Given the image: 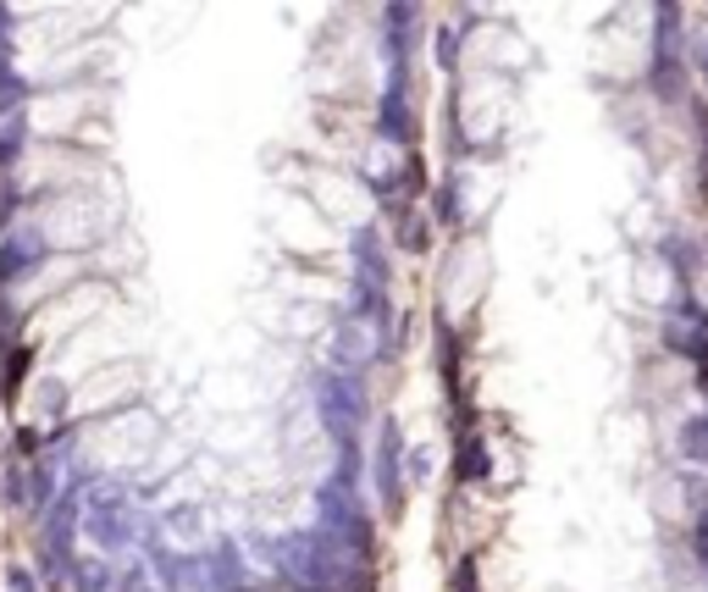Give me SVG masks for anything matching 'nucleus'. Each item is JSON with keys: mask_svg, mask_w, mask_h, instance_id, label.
<instances>
[{"mask_svg": "<svg viewBox=\"0 0 708 592\" xmlns=\"http://www.w3.org/2000/svg\"><path fill=\"white\" fill-rule=\"evenodd\" d=\"M316 510H321V521H316L321 537H332V543L349 548L354 559L371 554V521H366V504L354 498V487L321 482V487H316Z\"/></svg>", "mask_w": 708, "mask_h": 592, "instance_id": "f257e3e1", "label": "nucleus"}, {"mask_svg": "<svg viewBox=\"0 0 708 592\" xmlns=\"http://www.w3.org/2000/svg\"><path fill=\"white\" fill-rule=\"evenodd\" d=\"M316 410H321V427L332 433V443H354V433H361V421H366L361 377L321 371V377H316Z\"/></svg>", "mask_w": 708, "mask_h": 592, "instance_id": "f03ea898", "label": "nucleus"}, {"mask_svg": "<svg viewBox=\"0 0 708 592\" xmlns=\"http://www.w3.org/2000/svg\"><path fill=\"white\" fill-rule=\"evenodd\" d=\"M653 90L664 100H681V78H686V28H681V7H659L653 12Z\"/></svg>", "mask_w": 708, "mask_h": 592, "instance_id": "7ed1b4c3", "label": "nucleus"}, {"mask_svg": "<svg viewBox=\"0 0 708 592\" xmlns=\"http://www.w3.org/2000/svg\"><path fill=\"white\" fill-rule=\"evenodd\" d=\"M39 261H45V233H39V227L7 233V238H0V288L23 283V277H28Z\"/></svg>", "mask_w": 708, "mask_h": 592, "instance_id": "20e7f679", "label": "nucleus"}, {"mask_svg": "<svg viewBox=\"0 0 708 592\" xmlns=\"http://www.w3.org/2000/svg\"><path fill=\"white\" fill-rule=\"evenodd\" d=\"M377 493H382V510L404 504V443L393 421H382V438H377Z\"/></svg>", "mask_w": 708, "mask_h": 592, "instance_id": "39448f33", "label": "nucleus"}, {"mask_svg": "<svg viewBox=\"0 0 708 592\" xmlns=\"http://www.w3.org/2000/svg\"><path fill=\"white\" fill-rule=\"evenodd\" d=\"M83 526H88V537H95L101 548H128L133 537H139V521H133V510L128 504H88V516H83Z\"/></svg>", "mask_w": 708, "mask_h": 592, "instance_id": "423d86ee", "label": "nucleus"}, {"mask_svg": "<svg viewBox=\"0 0 708 592\" xmlns=\"http://www.w3.org/2000/svg\"><path fill=\"white\" fill-rule=\"evenodd\" d=\"M349 256H354V277L388 294V249H382V233H377V227H354Z\"/></svg>", "mask_w": 708, "mask_h": 592, "instance_id": "0eeeda50", "label": "nucleus"}, {"mask_svg": "<svg viewBox=\"0 0 708 592\" xmlns=\"http://www.w3.org/2000/svg\"><path fill=\"white\" fill-rule=\"evenodd\" d=\"M377 350H371V338H366V327L361 321H338V332H332V371H343V377H361V366L371 360Z\"/></svg>", "mask_w": 708, "mask_h": 592, "instance_id": "6e6552de", "label": "nucleus"}, {"mask_svg": "<svg viewBox=\"0 0 708 592\" xmlns=\"http://www.w3.org/2000/svg\"><path fill=\"white\" fill-rule=\"evenodd\" d=\"M377 128H382V139H388V144H393V139H399V144H410V139H415V117H410V100L399 95V83L382 95V122H377Z\"/></svg>", "mask_w": 708, "mask_h": 592, "instance_id": "1a4fd4ad", "label": "nucleus"}, {"mask_svg": "<svg viewBox=\"0 0 708 592\" xmlns=\"http://www.w3.org/2000/svg\"><path fill=\"white\" fill-rule=\"evenodd\" d=\"M67 576H72V592H111V559L83 554L67 565Z\"/></svg>", "mask_w": 708, "mask_h": 592, "instance_id": "9d476101", "label": "nucleus"}, {"mask_svg": "<svg viewBox=\"0 0 708 592\" xmlns=\"http://www.w3.org/2000/svg\"><path fill=\"white\" fill-rule=\"evenodd\" d=\"M23 144H28V117L0 111V173H7L12 161H23Z\"/></svg>", "mask_w": 708, "mask_h": 592, "instance_id": "9b49d317", "label": "nucleus"}, {"mask_svg": "<svg viewBox=\"0 0 708 592\" xmlns=\"http://www.w3.org/2000/svg\"><path fill=\"white\" fill-rule=\"evenodd\" d=\"M487 465H493V460H487V443H482L476 433H465V438H460V454H455L460 482H482V476H487Z\"/></svg>", "mask_w": 708, "mask_h": 592, "instance_id": "f8f14e48", "label": "nucleus"}, {"mask_svg": "<svg viewBox=\"0 0 708 592\" xmlns=\"http://www.w3.org/2000/svg\"><path fill=\"white\" fill-rule=\"evenodd\" d=\"M681 454L692 465H708V410L692 415V421H681Z\"/></svg>", "mask_w": 708, "mask_h": 592, "instance_id": "ddd939ff", "label": "nucleus"}, {"mask_svg": "<svg viewBox=\"0 0 708 592\" xmlns=\"http://www.w3.org/2000/svg\"><path fill=\"white\" fill-rule=\"evenodd\" d=\"M659 249H664V261L675 267V277H681V283H692V277H697V249H692V238L670 233V238H664Z\"/></svg>", "mask_w": 708, "mask_h": 592, "instance_id": "4468645a", "label": "nucleus"}, {"mask_svg": "<svg viewBox=\"0 0 708 592\" xmlns=\"http://www.w3.org/2000/svg\"><path fill=\"white\" fill-rule=\"evenodd\" d=\"M23 95H28L23 72H12V56H0V111H17Z\"/></svg>", "mask_w": 708, "mask_h": 592, "instance_id": "2eb2a0df", "label": "nucleus"}, {"mask_svg": "<svg viewBox=\"0 0 708 592\" xmlns=\"http://www.w3.org/2000/svg\"><path fill=\"white\" fill-rule=\"evenodd\" d=\"M56 493V471L50 465H28V510H45Z\"/></svg>", "mask_w": 708, "mask_h": 592, "instance_id": "dca6fc26", "label": "nucleus"}, {"mask_svg": "<svg viewBox=\"0 0 708 592\" xmlns=\"http://www.w3.org/2000/svg\"><path fill=\"white\" fill-rule=\"evenodd\" d=\"M28 360H34V350H12L7 355V382H0V388H7V399H17V388L28 377Z\"/></svg>", "mask_w": 708, "mask_h": 592, "instance_id": "f3484780", "label": "nucleus"}, {"mask_svg": "<svg viewBox=\"0 0 708 592\" xmlns=\"http://www.w3.org/2000/svg\"><path fill=\"white\" fill-rule=\"evenodd\" d=\"M7 504L28 510V465H7Z\"/></svg>", "mask_w": 708, "mask_h": 592, "instance_id": "a211bd4d", "label": "nucleus"}, {"mask_svg": "<svg viewBox=\"0 0 708 592\" xmlns=\"http://www.w3.org/2000/svg\"><path fill=\"white\" fill-rule=\"evenodd\" d=\"M437 222H460V183L437 189Z\"/></svg>", "mask_w": 708, "mask_h": 592, "instance_id": "6ab92c4d", "label": "nucleus"}, {"mask_svg": "<svg viewBox=\"0 0 708 592\" xmlns=\"http://www.w3.org/2000/svg\"><path fill=\"white\" fill-rule=\"evenodd\" d=\"M166 526H172V532H194V526H200V510H194V504H177V510H166Z\"/></svg>", "mask_w": 708, "mask_h": 592, "instance_id": "aec40b11", "label": "nucleus"}, {"mask_svg": "<svg viewBox=\"0 0 708 592\" xmlns=\"http://www.w3.org/2000/svg\"><path fill=\"white\" fill-rule=\"evenodd\" d=\"M410 482H432V449H410Z\"/></svg>", "mask_w": 708, "mask_h": 592, "instance_id": "412c9836", "label": "nucleus"}, {"mask_svg": "<svg viewBox=\"0 0 708 592\" xmlns=\"http://www.w3.org/2000/svg\"><path fill=\"white\" fill-rule=\"evenodd\" d=\"M7 592H39V581H34V570H23V565H12V570H7Z\"/></svg>", "mask_w": 708, "mask_h": 592, "instance_id": "4be33fe9", "label": "nucleus"}, {"mask_svg": "<svg viewBox=\"0 0 708 592\" xmlns=\"http://www.w3.org/2000/svg\"><path fill=\"white\" fill-rule=\"evenodd\" d=\"M692 554H697V565L708 570V516H703V521L692 526Z\"/></svg>", "mask_w": 708, "mask_h": 592, "instance_id": "5701e85b", "label": "nucleus"}, {"mask_svg": "<svg viewBox=\"0 0 708 592\" xmlns=\"http://www.w3.org/2000/svg\"><path fill=\"white\" fill-rule=\"evenodd\" d=\"M117 592H155V587H150V570H144V565H133V570L122 576V587H117Z\"/></svg>", "mask_w": 708, "mask_h": 592, "instance_id": "b1692460", "label": "nucleus"}, {"mask_svg": "<svg viewBox=\"0 0 708 592\" xmlns=\"http://www.w3.org/2000/svg\"><path fill=\"white\" fill-rule=\"evenodd\" d=\"M437 61L455 67V28H437Z\"/></svg>", "mask_w": 708, "mask_h": 592, "instance_id": "393cba45", "label": "nucleus"}, {"mask_svg": "<svg viewBox=\"0 0 708 592\" xmlns=\"http://www.w3.org/2000/svg\"><path fill=\"white\" fill-rule=\"evenodd\" d=\"M12 332H17V316H12V305H0V350L12 344Z\"/></svg>", "mask_w": 708, "mask_h": 592, "instance_id": "a878e982", "label": "nucleus"}, {"mask_svg": "<svg viewBox=\"0 0 708 592\" xmlns=\"http://www.w3.org/2000/svg\"><path fill=\"white\" fill-rule=\"evenodd\" d=\"M455 592H476V565H471V559L455 570Z\"/></svg>", "mask_w": 708, "mask_h": 592, "instance_id": "bb28decb", "label": "nucleus"}, {"mask_svg": "<svg viewBox=\"0 0 708 592\" xmlns=\"http://www.w3.org/2000/svg\"><path fill=\"white\" fill-rule=\"evenodd\" d=\"M0 56H12V12L0 7Z\"/></svg>", "mask_w": 708, "mask_h": 592, "instance_id": "cd10ccee", "label": "nucleus"}, {"mask_svg": "<svg viewBox=\"0 0 708 592\" xmlns=\"http://www.w3.org/2000/svg\"><path fill=\"white\" fill-rule=\"evenodd\" d=\"M12 205H17V189H0V222L12 216Z\"/></svg>", "mask_w": 708, "mask_h": 592, "instance_id": "c85d7f7f", "label": "nucleus"}, {"mask_svg": "<svg viewBox=\"0 0 708 592\" xmlns=\"http://www.w3.org/2000/svg\"><path fill=\"white\" fill-rule=\"evenodd\" d=\"M697 72H703V83H708V39L697 45Z\"/></svg>", "mask_w": 708, "mask_h": 592, "instance_id": "c756f323", "label": "nucleus"}]
</instances>
